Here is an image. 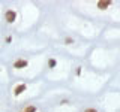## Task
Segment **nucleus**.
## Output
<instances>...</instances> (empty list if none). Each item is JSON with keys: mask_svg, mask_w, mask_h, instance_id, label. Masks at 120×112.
Listing matches in <instances>:
<instances>
[{"mask_svg": "<svg viewBox=\"0 0 120 112\" xmlns=\"http://www.w3.org/2000/svg\"><path fill=\"white\" fill-rule=\"evenodd\" d=\"M5 18L8 22H14L15 20H17V14H15V10H8V12L5 14Z\"/></svg>", "mask_w": 120, "mask_h": 112, "instance_id": "1", "label": "nucleus"}, {"mask_svg": "<svg viewBox=\"0 0 120 112\" xmlns=\"http://www.w3.org/2000/svg\"><path fill=\"white\" fill-rule=\"evenodd\" d=\"M26 84H20V85H17V87H15V90H14V93H15V96H20L21 93H24L26 91Z\"/></svg>", "mask_w": 120, "mask_h": 112, "instance_id": "2", "label": "nucleus"}, {"mask_svg": "<svg viewBox=\"0 0 120 112\" xmlns=\"http://www.w3.org/2000/svg\"><path fill=\"white\" fill-rule=\"evenodd\" d=\"M110 5H111L110 0H101V2H98V7H99V9H107Z\"/></svg>", "mask_w": 120, "mask_h": 112, "instance_id": "3", "label": "nucleus"}, {"mask_svg": "<svg viewBox=\"0 0 120 112\" xmlns=\"http://www.w3.org/2000/svg\"><path fill=\"white\" fill-rule=\"evenodd\" d=\"M26 66H27V61H26V60H17L15 64H14L15 69H22V67H26Z\"/></svg>", "mask_w": 120, "mask_h": 112, "instance_id": "4", "label": "nucleus"}, {"mask_svg": "<svg viewBox=\"0 0 120 112\" xmlns=\"http://www.w3.org/2000/svg\"><path fill=\"white\" fill-rule=\"evenodd\" d=\"M24 112H36V106H29V108H26Z\"/></svg>", "mask_w": 120, "mask_h": 112, "instance_id": "5", "label": "nucleus"}, {"mask_svg": "<svg viewBox=\"0 0 120 112\" xmlns=\"http://www.w3.org/2000/svg\"><path fill=\"white\" fill-rule=\"evenodd\" d=\"M84 112H98L96 109H93V108H89V109H86Z\"/></svg>", "mask_w": 120, "mask_h": 112, "instance_id": "6", "label": "nucleus"}]
</instances>
